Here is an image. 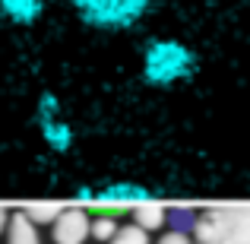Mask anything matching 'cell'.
<instances>
[{
  "mask_svg": "<svg viewBox=\"0 0 250 244\" xmlns=\"http://www.w3.org/2000/svg\"><path fill=\"white\" fill-rule=\"evenodd\" d=\"M6 222H10V213H6V209H3V206H0V235H3V232H6Z\"/></svg>",
  "mask_w": 250,
  "mask_h": 244,
  "instance_id": "obj_16",
  "label": "cell"
},
{
  "mask_svg": "<svg viewBox=\"0 0 250 244\" xmlns=\"http://www.w3.org/2000/svg\"><path fill=\"white\" fill-rule=\"evenodd\" d=\"M73 10L95 32H127L146 19L152 0H73Z\"/></svg>",
  "mask_w": 250,
  "mask_h": 244,
  "instance_id": "obj_3",
  "label": "cell"
},
{
  "mask_svg": "<svg viewBox=\"0 0 250 244\" xmlns=\"http://www.w3.org/2000/svg\"><path fill=\"white\" fill-rule=\"evenodd\" d=\"M38 133L51 153H70L73 149V127L61 117V102L54 92H42L38 98Z\"/></svg>",
  "mask_w": 250,
  "mask_h": 244,
  "instance_id": "obj_4",
  "label": "cell"
},
{
  "mask_svg": "<svg viewBox=\"0 0 250 244\" xmlns=\"http://www.w3.org/2000/svg\"><path fill=\"white\" fill-rule=\"evenodd\" d=\"M108 244H149V232H143L140 225H121Z\"/></svg>",
  "mask_w": 250,
  "mask_h": 244,
  "instance_id": "obj_12",
  "label": "cell"
},
{
  "mask_svg": "<svg viewBox=\"0 0 250 244\" xmlns=\"http://www.w3.org/2000/svg\"><path fill=\"white\" fill-rule=\"evenodd\" d=\"M3 235H6V244H42L38 241V228L22 216V209H19V213H10V222H6Z\"/></svg>",
  "mask_w": 250,
  "mask_h": 244,
  "instance_id": "obj_8",
  "label": "cell"
},
{
  "mask_svg": "<svg viewBox=\"0 0 250 244\" xmlns=\"http://www.w3.org/2000/svg\"><path fill=\"white\" fill-rule=\"evenodd\" d=\"M200 70V54L181 38H152L143 48V83L149 89H171L190 83Z\"/></svg>",
  "mask_w": 250,
  "mask_h": 244,
  "instance_id": "obj_1",
  "label": "cell"
},
{
  "mask_svg": "<svg viewBox=\"0 0 250 244\" xmlns=\"http://www.w3.org/2000/svg\"><path fill=\"white\" fill-rule=\"evenodd\" d=\"M171 219H174L171 232H187L190 235V228H193V222H196V213H190L187 206H181V209H171Z\"/></svg>",
  "mask_w": 250,
  "mask_h": 244,
  "instance_id": "obj_13",
  "label": "cell"
},
{
  "mask_svg": "<svg viewBox=\"0 0 250 244\" xmlns=\"http://www.w3.org/2000/svg\"><path fill=\"white\" fill-rule=\"evenodd\" d=\"M89 216L83 209H63L54 219V244H85L89 238Z\"/></svg>",
  "mask_w": 250,
  "mask_h": 244,
  "instance_id": "obj_5",
  "label": "cell"
},
{
  "mask_svg": "<svg viewBox=\"0 0 250 244\" xmlns=\"http://www.w3.org/2000/svg\"><path fill=\"white\" fill-rule=\"evenodd\" d=\"M117 228H121V225H117L114 216H95V219L89 222V238H95V241H111Z\"/></svg>",
  "mask_w": 250,
  "mask_h": 244,
  "instance_id": "obj_11",
  "label": "cell"
},
{
  "mask_svg": "<svg viewBox=\"0 0 250 244\" xmlns=\"http://www.w3.org/2000/svg\"><path fill=\"white\" fill-rule=\"evenodd\" d=\"M193 244H250V206H209L196 216Z\"/></svg>",
  "mask_w": 250,
  "mask_h": 244,
  "instance_id": "obj_2",
  "label": "cell"
},
{
  "mask_svg": "<svg viewBox=\"0 0 250 244\" xmlns=\"http://www.w3.org/2000/svg\"><path fill=\"white\" fill-rule=\"evenodd\" d=\"M0 16L10 25L29 29L44 16V0H0Z\"/></svg>",
  "mask_w": 250,
  "mask_h": 244,
  "instance_id": "obj_6",
  "label": "cell"
},
{
  "mask_svg": "<svg viewBox=\"0 0 250 244\" xmlns=\"http://www.w3.org/2000/svg\"><path fill=\"white\" fill-rule=\"evenodd\" d=\"M76 200H95V190H92V187H80V190H76Z\"/></svg>",
  "mask_w": 250,
  "mask_h": 244,
  "instance_id": "obj_15",
  "label": "cell"
},
{
  "mask_svg": "<svg viewBox=\"0 0 250 244\" xmlns=\"http://www.w3.org/2000/svg\"><path fill=\"white\" fill-rule=\"evenodd\" d=\"M61 213H63V209L57 206V203H32V206L22 209V216H25V219H29L35 228H38V225H54V219H57Z\"/></svg>",
  "mask_w": 250,
  "mask_h": 244,
  "instance_id": "obj_10",
  "label": "cell"
},
{
  "mask_svg": "<svg viewBox=\"0 0 250 244\" xmlns=\"http://www.w3.org/2000/svg\"><path fill=\"white\" fill-rule=\"evenodd\" d=\"M95 200L98 203H155V194L146 190L143 184H108V187L95 190Z\"/></svg>",
  "mask_w": 250,
  "mask_h": 244,
  "instance_id": "obj_7",
  "label": "cell"
},
{
  "mask_svg": "<svg viewBox=\"0 0 250 244\" xmlns=\"http://www.w3.org/2000/svg\"><path fill=\"white\" fill-rule=\"evenodd\" d=\"M159 244H193V238H190L187 232H168V235H162Z\"/></svg>",
  "mask_w": 250,
  "mask_h": 244,
  "instance_id": "obj_14",
  "label": "cell"
},
{
  "mask_svg": "<svg viewBox=\"0 0 250 244\" xmlns=\"http://www.w3.org/2000/svg\"><path fill=\"white\" fill-rule=\"evenodd\" d=\"M133 216H136L133 225H140L143 232H155V228L165 225V219H168V206H159V203H143L140 209H133Z\"/></svg>",
  "mask_w": 250,
  "mask_h": 244,
  "instance_id": "obj_9",
  "label": "cell"
}]
</instances>
